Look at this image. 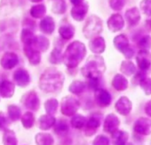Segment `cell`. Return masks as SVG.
<instances>
[{"label": "cell", "instance_id": "6da1fadb", "mask_svg": "<svg viewBox=\"0 0 151 145\" xmlns=\"http://www.w3.org/2000/svg\"><path fill=\"white\" fill-rule=\"evenodd\" d=\"M65 77L60 71L54 68H49L39 79V87L45 93L60 92L63 87Z\"/></svg>", "mask_w": 151, "mask_h": 145}, {"label": "cell", "instance_id": "7a4b0ae2", "mask_svg": "<svg viewBox=\"0 0 151 145\" xmlns=\"http://www.w3.org/2000/svg\"><path fill=\"white\" fill-rule=\"evenodd\" d=\"M86 54V45L80 41L72 42L63 54V61L68 69L77 67Z\"/></svg>", "mask_w": 151, "mask_h": 145}, {"label": "cell", "instance_id": "3957f363", "mask_svg": "<svg viewBox=\"0 0 151 145\" xmlns=\"http://www.w3.org/2000/svg\"><path fill=\"white\" fill-rule=\"evenodd\" d=\"M106 66L104 60L101 56L93 55L90 56L86 63L81 69V72L84 77L88 79H100L105 72Z\"/></svg>", "mask_w": 151, "mask_h": 145}, {"label": "cell", "instance_id": "277c9868", "mask_svg": "<svg viewBox=\"0 0 151 145\" xmlns=\"http://www.w3.org/2000/svg\"><path fill=\"white\" fill-rule=\"evenodd\" d=\"M102 28L103 26L101 20L96 15H91L84 26L83 33L86 38H92L101 34Z\"/></svg>", "mask_w": 151, "mask_h": 145}, {"label": "cell", "instance_id": "5b68a950", "mask_svg": "<svg viewBox=\"0 0 151 145\" xmlns=\"http://www.w3.org/2000/svg\"><path fill=\"white\" fill-rule=\"evenodd\" d=\"M80 107L79 101L74 96H66L62 98L60 102L61 113L66 117H72L77 113Z\"/></svg>", "mask_w": 151, "mask_h": 145}, {"label": "cell", "instance_id": "8992f818", "mask_svg": "<svg viewBox=\"0 0 151 145\" xmlns=\"http://www.w3.org/2000/svg\"><path fill=\"white\" fill-rule=\"evenodd\" d=\"M23 105L29 110L37 111L40 108V101L35 91H29L24 94L21 99Z\"/></svg>", "mask_w": 151, "mask_h": 145}, {"label": "cell", "instance_id": "52a82bcc", "mask_svg": "<svg viewBox=\"0 0 151 145\" xmlns=\"http://www.w3.org/2000/svg\"><path fill=\"white\" fill-rule=\"evenodd\" d=\"M134 132L142 135H148L151 133V119L147 118H138L133 126Z\"/></svg>", "mask_w": 151, "mask_h": 145}, {"label": "cell", "instance_id": "ba28073f", "mask_svg": "<svg viewBox=\"0 0 151 145\" xmlns=\"http://www.w3.org/2000/svg\"><path fill=\"white\" fill-rule=\"evenodd\" d=\"M19 62V58L16 53L13 52L6 53L1 60H0V64L5 69H14Z\"/></svg>", "mask_w": 151, "mask_h": 145}, {"label": "cell", "instance_id": "9c48e42d", "mask_svg": "<svg viewBox=\"0 0 151 145\" xmlns=\"http://www.w3.org/2000/svg\"><path fill=\"white\" fill-rule=\"evenodd\" d=\"M136 60L141 71L147 70L151 66V54L147 50H140L138 53Z\"/></svg>", "mask_w": 151, "mask_h": 145}, {"label": "cell", "instance_id": "30bf717a", "mask_svg": "<svg viewBox=\"0 0 151 145\" xmlns=\"http://www.w3.org/2000/svg\"><path fill=\"white\" fill-rule=\"evenodd\" d=\"M14 79L16 85L21 87H27L30 82V77H29V72L22 68L15 70V72L14 73Z\"/></svg>", "mask_w": 151, "mask_h": 145}, {"label": "cell", "instance_id": "8fae6325", "mask_svg": "<svg viewBox=\"0 0 151 145\" xmlns=\"http://www.w3.org/2000/svg\"><path fill=\"white\" fill-rule=\"evenodd\" d=\"M94 97H95L96 103L101 107L109 106L111 102V100H112L110 94L107 90L102 89V88H98L95 90Z\"/></svg>", "mask_w": 151, "mask_h": 145}, {"label": "cell", "instance_id": "7c38bea8", "mask_svg": "<svg viewBox=\"0 0 151 145\" xmlns=\"http://www.w3.org/2000/svg\"><path fill=\"white\" fill-rule=\"evenodd\" d=\"M101 123V118L99 114H93L90 117V118L86 121V134L87 136H91L96 133V130L99 128Z\"/></svg>", "mask_w": 151, "mask_h": 145}, {"label": "cell", "instance_id": "4fadbf2b", "mask_svg": "<svg viewBox=\"0 0 151 145\" xmlns=\"http://www.w3.org/2000/svg\"><path fill=\"white\" fill-rule=\"evenodd\" d=\"M108 28L112 32H117L121 30L124 26V21L119 14L111 15L108 20Z\"/></svg>", "mask_w": 151, "mask_h": 145}, {"label": "cell", "instance_id": "5bb4252c", "mask_svg": "<svg viewBox=\"0 0 151 145\" xmlns=\"http://www.w3.org/2000/svg\"><path fill=\"white\" fill-rule=\"evenodd\" d=\"M119 125H120L119 118L115 114H109L104 120L103 130L107 133H112L118 129Z\"/></svg>", "mask_w": 151, "mask_h": 145}, {"label": "cell", "instance_id": "9a60e30c", "mask_svg": "<svg viewBox=\"0 0 151 145\" xmlns=\"http://www.w3.org/2000/svg\"><path fill=\"white\" fill-rule=\"evenodd\" d=\"M87 12H88V4L82 3L80 5L75 6L71 9V16L75 21L82 22L84 21Z\"/></svg>", "mask_w": 151, "mask_h": 145}, {"label": "cell", "instance_id": "2e32d148", "mask_svg": "<svg viewBox=\"0 0 151 145\" xmlns=\"http://www.w3.org/2000/svg\"><path fill=\"white\" fill-rule=\"evenodd\" d=\"M24 53L32 65H38L41 61L40 52L33 45H24Z\"/></svg>", "mask_w": 151, "mask_h": 145}, {"label": "cell", "instance_id": "e0dca14e", "mask_svg": "<svg viewBox=\"0 0 151 145\" xmlns=\"http://www.w3.org/2000/svg\"><path fill=\"white\" fill-rule=\"evenodd\" d=\"M115 108L119 114L123 116H127L132 110V102L127 97L123 96L116 102Z\"/></svg>", "mask_w": 151, "mask_h": 145}, {"label": "cell", "instance_id": "ac0fdd59", "mask_svg": "<svg viewBox=\"0 0 151 145\" xmlns=\"http://www.w3.org/2000/svg\"><path fill=\"white\" fill-rule=\"evenodd\" d=\"M15 92V85L9 80H3L0 83V96L3 98H11Z\"/></svg>", "mask_w": 151, "mask_h": 145}, {"label": "cell", "instance_id": "d6986e66", "mask_svg": "<svg viewBox=\"0 0 151 145\" xmlns=\"http://www.w3.org/2000/svg\"><path fill=\"white\" fill-rule=\"evenodd\" d=\"M125 20L128 22L129 26L131 27L136 26L140 20L139 10L137 7H132L128 9L125 12Z\"/></svg>", "mask_w": 151, "mask_h": 145}, {"label": "cell", "instance_id": "ffe728a7", "mask_svg": "<svg viewBox=\"0 0 151 145\" xmlns=\"http://www.w3.org/2000/svg\"><path fill=\"white\" fill-rule=\"evenodd\" d=\"M89 47H90L91 51L93 53H96V54L102 53L105 51V48H106V44H105L104 38H101V37L94 38L89 43Z\"/></svg>", "mask_w": 151, "mask_h": 145}, {"label": "cell", "instance_id": "44dd1931", "mask_svg": "<svg viewBox=\"0 0 151 145\" xmlns=\"http://www.w3.org/2000/svg\"><path fill=\"white\" fill-rule=\"evenodd\" d=\"M55 122H56V119L53 116L45 114V115H42L39 118L37 124H38V127L41 130L46 131V130H49L51 127H52Z\"/></svg>", "mask_w": 151, "mask_h": 145}, {"label": "cell", "instance_id": "7402d4cb", "mask_svg": "<svg viewBox=\"0 0 151 145\" xmlns=\"http://www.w3.org/2000/svg\"><path fill=\"white\" fill-rule=\"evenodd\" d=\"M55 22L51 16L45 17L40 22V30L44 34L50 35L54 31Z\"/></svg>", "mask_w": 151, "mask_h": 145}, {"label": "cell", "instance_id": "603a6c76", "mask_svg": "<svg viewBox=\"0 0 151 145\" xmlns=\"http://www.w3.org/2000/svg\"><path fill=\"white\" fill-rule=\"evenodd\" d=\"M114 45L119 52H121L123 53L130 46L128 38L124 34L116 36L114 38Z\"/></svg>", "mask_w": 151, "mask_h": 145}, {"label": "cell", "instance_id": "cb8c5ba5", "mask_svg": "<svg viewBox=\"0 0 151 145\" xmlns=\"http://www.w3.org/2000/svg\"><path fill=\"white\" fill-rule=\"evenodd\" d=\"M112 86L117 91H124L128 87V81L123 75L116 74L112 79Z\"/></svg>", "mask_w": 151, "mask_h": 145}, {"label": "cell", "instance_id": "d4e9b609", "mask_svg": "<svg viewBox=\"0 0 151 145\" xmlns=\"http://www.w3.org/2000/svg\"><path fill=\"white\" fill-rule=\"evenodd\" d=\"M129 134L121 130H116L114 133H112V141L114 145H124L127 142Z\"/></svg>", "mask_w": 151, "mask_h": 145}, {"label": "cell", "instance_id": "484cf974", "mask_svg": "<svg viewBox=\"0 0 151 145\" xmlns=\"http://www.w3.org/2000/svg\"><path fill=\"white\" fill-rule=\"evenodd\" d=\"M50 43L48 38H46L44 36H37L36 37L35 42L33 44V46L39 52H45L49 48Z\"/></svg>", "mask_w": 151, "mask_h": 145}, {"label": "cell", "instance_id": "4316f807", "mask_svg": "<svg viewBox=\"0 0 151 145\" xmlns=\"http://www.w3.org/2000/svg\"><path fill=\"white\" fill-rule=\"evenodd\" d=\"M35 138L37 145H52L54 142L53 137L48 133H39Z\"/></svg>", "mask_w": 151, "mask_h": 145}, {"label": "cell", "instance_id": "83f0119b", "mask_svg": "<svg viewBox=\"0 0 151 145\" xmlns=\"http://www.w3.org/2000/svg\"><path fill=\"white\" fill-rule=\"evenodd\" d=\"M86 84L85 82L80 80H75L70 84L68 87V91L73 95H80L86 90Z\"/></svg>", "mask_w": 151, "mask_h": 145}, {"label": "cell", "instance_id": "f1b7e54d", "mask_svg": "<svg viewBox=\"0 0 151 145\" xmlns=\"http://www.w3.org/2000/svg\"><path fill=\"white\" fill-rule=\"evenodd\" d=\"M59 34L65 40L71 39L74 37V34H75V28L70 24L62 25L59 29Z\"/></svg>", "mask_w": 151, "mask_h": 145}, {"label": "cell", "instance_id": "f546056e", "mask_svg": "<svg viewBox=\"0 0 151 145\" xmlns=\"http://www.w3.org/2000/svg\"><path fill=\"white\" fill-rule=\"evenodd\" d=\"M86 121H87L86 118L84 117L83 115L75 114V115L72 116V118L70 120V124L76 129H81L84 126H86Z\"/></svg>", "mask_w": 151, "mask_h": 145}, {"label": "cell", "instance_id": "4dcf8cb0", "mask_svg": "<svg viewBox=\"0 0 151 145\" xmlns=\"http://www.w3.org/2000/svg\"><path fill=\"white\" fill-rule=\"evenodd\" d=\"M21 39L24 45H33L36 39V36H34L32 30H29L28 29H23L22 31Z\"/></svg>", "mask_w": 151, "mask_h": 145}, {"label": "cell", "instance_id": "1f68e13d", "mask_svg": "<svg viewBox=\"0 0 151 145\" xmlns=\"http://www.w3.org/2000/svg\"><path fill=\"white\" fill-rule=\"evenodd\" d=\"M3 143L4 145H17V138L15 133L13 130L6 129L3 134Z\"/></svg>", "mask_w": 151, "mask_h": 145}, {"label": "cell", "instance_id": "d6a6232c", "mask_svg": "<svg viewBox=\"0 0 151 145\" xmlns=\"http://www.w3.org/2000/svg\"><path fill=\"white\" fill-rule=\"evenodd\" d=\"M120 70L126 76H132L136 72V67L131 61H124L120 66Z\"/></svg>", "mask_w": 151, "mask_h": 145}, {"label": "cell", "instance_id": "836d02e7", "mask_svg": "<svg viewBox=\"0 0 151 145\" xmlns=\"http://www.w3.org/2000/svg\"><path fill=\"white\" fill-rule=\"evenodd\" d=\"M54 132L59 135H65L68 132V125L65 119H59L56 120L54 124Z\"/></svg>", "mask_w": 151, "mask_h": 145}, {"label": "cell", "instance_id": "e575fe53", "mask_svg": "<svg viewBox=\"0 0 151 145\" xmlns=\"http://www.w3.org/2000/svg\"><path fill=\"white\" fill-rule=\"evenodd\" d=\"M59 106V102L55 98H51L45 102V109L46 114L53 116L57 112V109Z\"/></svg>", "mask_w": 151, "mask_h": 145}, {"label": "cell", "instance_id": "d590c367", "mask_svg": "<svg viewBox=\"0 0 151 145\" xmlns=\"http://www.w3.org/2000/svg\"><path fill=\"white\" fill-rule=\"evenodd\" d=\"M46 14V7L44 5H37L31 7L30 15L35 19H41Z\"/></svg>", "mask_w": 151, "mask_h": 145}, {"label": "cell", "instance_id": "8d00e7d4", "mask_svg": "<svg viewBox=\"0 0 151 145\" xmlns=\"http://www.w3.org/2000/svg\"><path fill=\"white\" fill-rule=\"evenodd\" d=\"M21 120H22V126L29 129V128H31L34 124H35V117L33 115L32 112L30 111H27L25 112L22 117H21Z\"/></svg>", "mask_w": 151, "mask_h": 145}, {"label": "cell", "instance_id": "74e56055", "mask_svg": "<svg viewBox=\"0 0 151 145\" xmlns=\"http://www.w3.org/2000/svg\"><path fill=\"white\" fill-rule=\"evenodd\" d=\"M8 118L12 121H17L22 117V111L21 109L16 105H9L7 109Z\"/></svg>", "mask_w": 151, "mask_h": 145}, {"label": "cell", "instance_id": "f35d334b", "mask_svg": "<svg viewBox=\"0 0 151 145\" xmlns=\"http://www.w3.org/2000/svg\"><path fill=\"white\" fill-rule=\"evenodd\" d=\"M67 10L66 2L64 0H56L52 4V12L55 14H63Z\"/></svg>", "mask_w": 151, "mask_h": 145}, {"label": "cell", "instance_id": "ab89813d", "mask_svg": "<svg viewBox=\"0 0 151 145\" xmlns=\"http://www.w3.org/2000/svg\"><path fill=\"white\" fill-rule=\"evenodd\" d=\"M62 61H63V54L61 53V49L55 47L51 53L50 61L52 64H60V63H61Z\"/></svg>", "mask_w": 151, "mask_h": 145}, {"label": "cell", "instance_id": "60d3db41", "mask_svg": "<svg viewBox=\"0 0 151 145\" xmlns=\"http://www.w3.org/2000/svg\"><path fill=\"white\" fill-rule=\"evenodd\" d=\"M138 46L140 48V50H148L151 48V37L148 35H146L142 37L138 43Z\"/></svg>", "mask_w": 151, "mask_h": 145}, {"label": "cell", "instance_id": "b9f144b4", "mask_svg": "<svg viewBox=\"0 0 151 145\" xmlns=\"http://www.w3.org/2000/svg\"><path fill=\"white\" fill-rule=\"evenodd\" d=\"M140 87L142 90L145 92L146 95H151V79L150 78H144L140 83H139Z\"/></svg>", "mask_w": 151, "mask_h": 145}, {"label": "cell", "instance_id": "7bdbcfd3", "mask_svg": "<svg viewBox=\"0 0 151 145\" xmlns=\"http://www.w3.org/2000/svg\"><path fill=\"white\" fill-rule=\"evenodd\" d=\"M139 7L143 14L151 15V0H142L139 4Z\"/></svg>", "mask_w": 151, "mask_h": 145}, {"label": "cell", "instance_id": "ee69618b", "mask_svg": "<svg viewBox=\"0 0 151 145\" xmlns=\"http://www.w3.org/2000/svg\"><path fill=\"white\" fill-rule=\"evenodd\" d=\"M125 4V0H109V6L115 11H120L123 9Z\"/></svg>", "mask_w": 151, "mask_h": 145}, {"label": "cell", "instance_id": "f6af8a7d", "mask_svg": "<svg viewBox=\"0 0 151 145\" xmlns=\"http://www.w3.org/2000/svg\"><path fill=\"white\" fill-rule=\"evenodd\" d=\"M93 145H109V140L104 135H98L93 141Z\"/></svg>", "mask_w": 151, "mask_h": 145}, {"label": "cell", "instance_id": "bcb514c9", "mask_svg": "<svg viewBox=\"0 0 151 145\" xmlns=\"http://www.w3.org/2000/svg\"><path fill=\"white\" fill-rule=\"evenodd\" d=\"M22 0H2L0 3V8L1 7H14L21 3Z\"/></svg>", "mask_w": 151, "mask_h": 145}, {"label": "cell", "instance_id": "7dc6e473", "mask_svg": "<svg viewBox=\"0 0 151 145\" xmlns=\"http://www.w3.org/2000/svg\"><path fill=\"white\" fill-rule=\"evenodd\" d=\"M7 118L6 117L4 112L0 111V130L1 129H5L7 126Z\"/></svg>", "mask_w": 151, "mask_h": 145}, {"label": "cell", "instance_id": "c3c4849f", "mask_svg": "<svg viewBox=\"0 0 151 145\" xmlns=\"http://www.w3.org/2000/svg\"><path fill=\"white\" fill-rule=\"evenodd\" d=\"M144 78H146V76H145V74L143 73V72H138V73L135 75V77L133 78L132 82H133L135 85H137V84L139 85L140 81H141Z\"/></svg>", "mask_w": 151, "mask_h": 145}, {"label": "cell", "instance_id": "681fc988", "mask_svg": "<svg viewBox=\"0 0 151 145\" xmlns=\"http://www.w3.org/2000/svg\"><path fill=\"white\" fill-rule=\"evenodd\" d=\"M123 54H124L127 59H131V58H132V56L134 55V50H133V48H132L131 46H129V47L123 53Z\"/></svg>", "mask_w": 151, "mask_h": 145}, {"label": "cell", "instance_id": "f907efd6", "mask_svg": "<svg viewBox=\"0 0 151 145\" xmlns=\"http://www.w3.org/2000/svg\"><path fill=\"white\" fill-rule=\"evenodd\" d=\"M145 112L147 113V115L151 117V101L147 102V104L145 106Z\"/></svg>", "mask_w": 151, "mask_h": 145}, {"label": "cell", "instance_id": "816d5d0a", "mask_svg": "<svg viewBox=\"0 0 151 145\" xmlns=\"http://www.w3.org/2000/svg\"><path fill=\"white\" fill-rule=\"evenodd\" d=\"M84 0H70V2L74 5V6H78L83 3Z\"/></svg>", "mask_w": 151, "mask_h": 145}, {"label": "cell", "instance_id": "f5cc1de1", "mask_svg": "<svg viewBox=\"0 0 151 145\" xmlns=\"http://www.w3.org/2000/svg\"><path fill=\"white\" fill-rule=\"evenodd\" d=\"M29 1L33 2V3H38V2H41L43 0H29Z\"/></svg>", "mask_w": 151, "mask_h": 145}, {"label": "cell", "instance_id": "db71d44e", "mask_svg": "<svg viewBox=\"0 0 151 145\" xmlns=\"http://www.w3.org/2000/svg\"><path fill=\"white\" fill-rule=\"evenodd\" d=\"M124 145H132V143H128V142H126V143H124Z\"/></svg>", "mask_w": 151, "mask_h": 145}, {"label": "cell", "instance_id": "11a10c76", "mask_svg": "<svg viewBox=\"0 0 151 145\" xmlns=\"http://www.w3.org/2000/svg\"><path fill=\"white\" fill-rule=\"evenodd\" d=\"M148 23H149V26L151 27V18H150V20L148 21Z\"/></svg>", "mask_w": 151, "mask_h": 145}]
</instances>
